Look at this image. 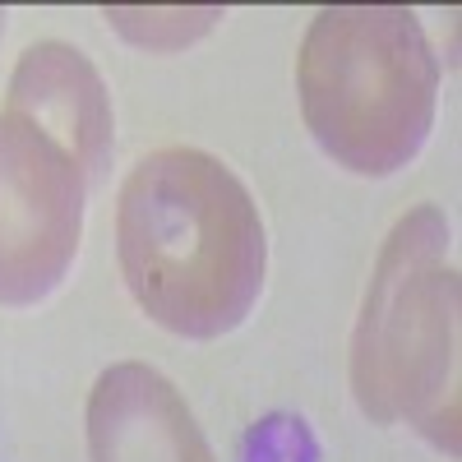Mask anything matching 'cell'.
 <instances>
[{"mask_svg":"<svg viewBox=\"0 0 462 462\" xmlns=\"http://www.w3.org/2000/svg\"><path fill=\"white\" fill-rule=\"evenodd\" d=\"M79 162L23 116H0V305H37L60 287L84 236Z\"/></svg>","mask_w":462,"mask_h":462,"instance_id":"obj_4","label":"cell"},{"mask_svg":"<svg viewBox=\"0 0 462 462\" xmlns=\"http://www.w3.org/2000/svg\"><path fill=\"white\" fill-rule=\"evenodd\" d=\"M116 254L139 310L189 342L241 328L268 268L250 189L199 148H158L125 176Z\"/></svg>","mask_w":462,"mask_h":462,"instance_id":"obj_1","label":"cell"},{"mask_svg":"<svg viewBox=\"0 0 462 462\" xmlns=\"http://www.w3.org/2000/svg\"><path fill=\"white\" fill-rule=\"evenodd\" d=\"M457 250L439 208L389 231L352 333V393L379 426L420 430L457 453Z\"/></svg>","mask_w":462,"mask_h":462,"instance_id":"obj_2","label":"cell"},{"mask_svg":"<svg viewBox=\"0 0 462 462\" xmlns=\"http://www.w3.org/2000/svg\"><path fill=\"white\" fill-rule=\"evenodd\" d=\"M10 111L47 130L74 162L84 180L97 185L111 167L116 121L102 74L84 51L65 42H37L19 56L10 74Z\"/></svg>","mask_w":462,"mask_h":462,"instance_id":"obj_6","label":"cell"},{"mask_svg":"<svg viewBox=\"0 0 462 462\" xmlns=\"http://www.w3.org/2000/svg\"><path fill=\"white\" fill-rule=\"evenodd\" d=\"M300 116L315 143L356 176L402 171L435 125L439 60L402 5H333L296 56Z\"/></svg>","mask_w":462,"mask_h":462,"instance_id":"obj_3","label":"cell"},{"mask_svg":"<svg viewBox=\"0 0 462 462\" xmlns=\"http://www.w3.org/2000/svg\"><path fill=\"white\" fill-rule=\"evenodd\" d=\"M5 19H10V14H5V10H0V37H5Z\"/></svg>","mask_w":462,"mask_h":462,"instance_id":"obj_8","label":"cell"},{"mask_svg":"<svg viewBox=\"0 0 462 462\" xmlns=\"http://www.w3.org/2000/svg\"><path fill=\"white\" fill-rule=\"evenodd\" d=\"M88 462H217L195 411L152 365L121 361L88 393Z\"/></svg>","mask_w":462,"mask_h":462,"instance_id":"obj_5","label":"cell"},{"mask_svg":"<svg viewBox=\"0 0 462 462\" xmlns=\"http://www.w3.org/2000/svg\"><path fill=\"white\" fill-rule=\"evenodd\" d=\"M116 32H125L134 47L152 51H176L185 42H195L199 32H208L222 10H106Z\"/></svg>","mask_w":462,"mask_h":462,"instance_id":"obj_7","label":"cell"}]
</instances>
